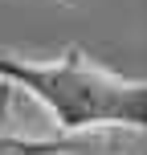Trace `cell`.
I'll return each instance as SVG.
<instances>
[{"label": "cell", "mask_w": 147, "mask_h": 155, "mask_svg": "<svg viewBox=\"0 0 147 155\" xmlns=\"http://www.w3.org/2000/svg\"><path fill=\"white\" fill-rule=\"evenodd\" d=\"M0 82L29 90L65 131L90 127H131L139 131L147 118V86L139 78L110 74L70 49L57 61H25L0 53Z\"/></svg>", "instance_id": "obj_1"}, {"label": "cell", "mask_w": 147, "mask_h": 155, "mask_svg": "<svg viewBox=\"0 0 147 155\" xmlns=\"http://www.w3.org/2000/svg\"><path fill=\"white\" fill-rule=\"evenodd\" d=\"M102 147V143H98ZM98 147H86V143H70V147H62V151H53V155H110V151H98Z\"/></svg>", "instance_id": "obj_2"}]
</instances>
